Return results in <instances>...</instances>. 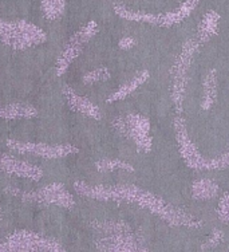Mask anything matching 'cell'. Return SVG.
<instances>
[{
  "label": "cell",
  "instance_id": "6",
  "mask_svg": "<svg viewBox=\"0 0 229 252\" xmlns=\"http://www.w3.org/2000/svg\"><path fill=\"white\" fill-rule=\"evenodd\" d=\"M0 172L22 179H29L31 181H39L43 177V170L39 166L10 155H0Z\"/></svg>",
  "mask_w": 229,
  "mask_h": 252
},
{
  "label": "cell",
  "instance_id": "3",
  "mask_svg": "<svg viewBox=\"0 0 229 252\" xmlns=\"http://www.w3.org/2000/svg\"><path fill=\"white\" fill-rule=\"evenodd\" d=\"M8 193L19 197L25 203L46 204V205H58L63 208H70L74 205L71 194L64 189L63 185L54 183L42 187L35 190H20L19 188H8Z\"/></svg>",
  "mask_w": 229,
  "mask_h": 252
},
{
  "label": "cell",
  "instance_id": "8",
  "mask_svg": "<svg viewBox=\"0 0 229 252\" xmlns=\"http://www.w3.org/2000/svg\"><path fill=\"white\" fill-rule=\"evenodd\" d=\"M64 97L67 101L68 106L73 109L74 112H79L82 114L90 117H98V109L94 105H91L87 99H85L83 97H79L78 94H75L74 90L70 88L64 89Z\"/></svg>",
  "mask_w": 229,
  "mask_h": 252
},
{
  "label": "cell",
  "instance_id": "4",
  "mask_svg": "<svg viewBox=\"0 0 229 252\" xmlns=\"http://www.w3.org/2000/svg\"><path fill=\"white\" fill-rule=\"evenodd\" d=\"M7 146L11 151L19 155H31L46 160H58L66 156L77 153L78 149L74 145H49V144H38V142H22V141L8 140Z\"/></svg>",
  "mask_w": 229,
  "mask_h": 252
},
{
  "label": "cell",
  "instance_id": "7",
  "mask_svg": "<svg viewBox=\"0 0 229 252\" xmlns=\"http://www.w3.org/2000/svg\"><path fill=\"white\" fill-rule=\"evenodd\" d=\"M38 114V110L32 105L27 103H0V118L1 120H20L32 118Z\"/></svg>",
  "mask_w": 229,
  "mask_h": 252
},
{
  "label": "cell",
  "instance_id": "2",
  "mask_svg": "<svg viewBox=\"0 0 229 252\" xmlns=\"http://www.w3.org/2000/svg\"><path fill=\"white\" fill-rule=\"evenodd\" d=\"M63 247L57 240L47 239L31 231H15L0 240V251L32 252V251H62Z\"/></svg>",
  "mask_w": 229,
  "mask_h": 252
},
{
  "label": "cell",
  "instance_id": "1",
  "mask_svg": "<svg viewBox=\"0 0 229 252\" xmlns=\"http://www.w3.org/2000/svg\"><path fill=\"white\" fill-rule=\"evenodd\" d=\"M47 35L43 30L25 20L0 19V42L14 50H27L44 43Z\"/></svg>",
  "mask_w": 229,
  "mask_h": 252
},
{
  "label": "cell",
  "instance_id": "5",
  "mask_svg": "<svg viewBox=\"0 0 229 252\" xmlns=\"http://www.w3.org/2000/svg\"><path fill=\"white\" fill-rule=\"evenodd\" d=\"M95 31H97L95 23H90L70 38L67 44L64 46V49L62 50V53L57 59V64H55L57 75H62L67 71L68 66L82 51V44L86 43L88 39L93 36Z\"/></svg>",
  "mask_w": 229,
  "mask_h": 252
},
{
  "label": "cell",
  "instance_id": "9",
  "mask_svg": "<svg viewBox=\"0 0 229 252\" xmlns=\"http://www.w3.org/2000/svg\"><path fill=\"white\" fill-rule=\"evenodd\" d=\"M42 8L47 19H58L63 12L64 0H42Z\"/></svg>",
  "mask_w": 229,
  "mask_h": 252
},
{
  "label": "cell",
  "instance_id": "10",
  "mask_svg": "<svg viewBox=\"0 0 229 252\" xmlns=\"http://www.w3.org/2000/svg\"><path fill=\"white\" fill-rule=\"evenodd\" d=\"M105 77H108V73H106L105 70H95V71H91V73H88L87 75H85L83 82L93 83L95 82V81H99V79H102V78Z\"/></svg>",
  "mask_w": 229,
  "mask_h": 252
}]
</instances>
